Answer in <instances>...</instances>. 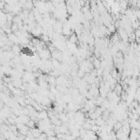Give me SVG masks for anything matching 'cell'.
I'll list each match as a JSON object with an SVG mask.
<instances>
[{
	"label": "cell",
	"mask_w": 140,
	"mask_h": 140,
	"mask_svg": "<svg viewBox=\"0 0 140 140\" xmlns=\"http://www.w3.org/2000/svg\"><path fill=\"white\" fill-rule=\"evenodd\" d=\"M69 42H70L71 44H77V42H78V37L76 36V34L71 35V37H70Z\"/></svg>",
	"instance_id": "cell-1"
}]
</instances>
